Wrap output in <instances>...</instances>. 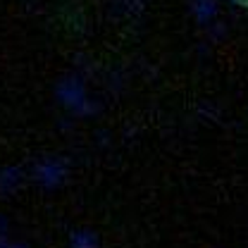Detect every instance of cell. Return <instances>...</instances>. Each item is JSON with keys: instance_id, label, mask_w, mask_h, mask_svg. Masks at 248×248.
<instances>
[{"instance_id": "cell-1", "label": "cell", "mask_w": 248, "mask_h": 248, "mask_svg": "<svg viewBox=\"0 0 248 248\" xmlns=\"http://www.w3.org/2000/svg\"><path fill=\"white\" fill-rule=\"evenodd\" d=\"M72 248H98V236L91 232H74L72 234Z\"/></svg>"}]
</instances>
